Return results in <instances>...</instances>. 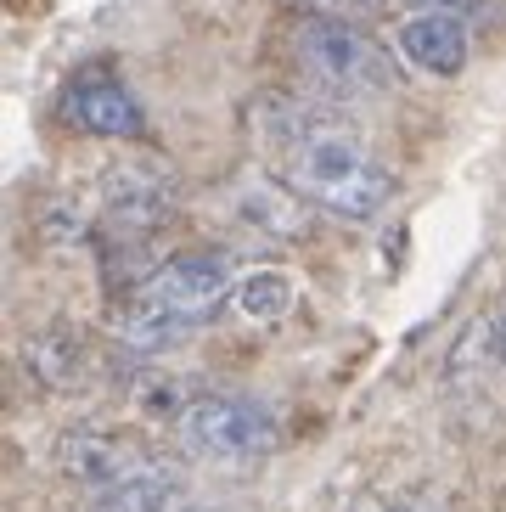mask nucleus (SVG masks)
<instances>
[{
    "mask_svg": "<svg viewBox=\"0 0 506 512\" xmlns=\"http://www.w3.org/2000/svg\"><path fill=\"white\" fill-rule=\"evenodd\" d=\"M248 124H253V141L265 152L270 175L287 192L304 197L310 209L332 214V220L372 226L377 214L400 197L394 169L321 102L265 96L248 113Z\"/></svg>",
    "mask_w": 506,
    "mask_h": 512,
    "instance_id": "nucleus-1",
    "label": "nucleus"
},
{
    "mask_svg": "<svg viewBox=\"0 0 506 512\" xmlns=\"http://www.w3.org/2000/svg\"><path fill=\"white\" fill-rule=\"evenodd\" d=\"M242 271L231 248H197V254H175L158 271L135 282L130 304L119 310V344L141 349H169L186 332H197L209 316H220L225 299H237Z\"/></svg>",
    "mask_w": 506,
    "mask_h": 512,
    "instance_id": "nucleus-2",
    "label": "nucleus"
},
{
    "mask_svg": "<svg viewBox=\"0 0 506 512\" xmlns=\"http://www.w3.org/2000/svg\"><path fill=\"white\" fill-rule=\"evenodd\" d=\"M293 62H298V74L327 96H383V91H394V62L377 46V34H366L355 17L310 12L293 29Z\"/></svg>",
    "mask_w": 506,
    "mask_h": 512,
    "instance_id": "nucleus-3",
    "label": "nucleus"
},
{
    "mask_svg": "<svg viewBox=\"0 0 506 512\" xmlns=\"http://www.w3.org/2000/svg\"><path fill=\"white\" fill-rule=\"evenodd\" d=\"M175 439L197 462H225V467H253L276 451V417L248 394H186L175 411Z\"/></svg>",
    "mask_w": 506,
    "mask_h": 512,
    "instance_id": "nucleus-4",
    "label": "nucleus"
},
{
    "mask_svg": "<svg viewBox=\"0 0 506 512\" xmlns=\"http://www.w3.org/2000/svg\"><path fill=\"white\" fill-rule=\"evenodd\" d=\"M57 456V473L74 479L79 490L102 496V490H124V484H147V479H180V462L164 456L158 445H147L130 428H96V422H79L68 434H57L51 445Z\"/></svg>",
    "mask_w": 506,
    "mask_h": 512,
    "instance_id": "nucleus-5",
    "label": "nucleus"
},
{
    "mask_svg": "<svg viewBox=\"0 0 506 512\" xmlns=\"http://www.w3.org/2000/svg\"><path fill=\"white\" fill-rule=\"evenodd\" d=\"M57 113L62 124H74L79 136H102V141H135L147 130V107L135 102V91L113 68H79L62 85Z\"/></svg>",
    "mask_w": 506,
    "mask_h": 512,
    "instance_id": "nucleus-6",
    "label": "nucleus"
},
{
    "mask_svg": "<svg viewBox=\"0 0 506 512\" xmlns=\"http://www.w3.org/2000/svg\"><path fill=\"white\" fill-rule=\"evenodd\" d=\"M175 181H169V169L158 164H113L96 186V209L102 220L119 237H152V231L164 226L169 214H175Z\"/></svg>",
    "mask_w": 506,
    "mask_h": 512,
    "instance_id": "nucleus-7",
    "label": "nucleus"
},
{
    "mask_svg": "<svg viewBox=\"0 0 506 512\" xmlns=\"http://www.w3.org/2000/svg\"><path fill=\"white\" fill-rule=\"evenodd\" d=\"M394 51L433 79H456L467 68V51H473L467 17L445 12V6H422V12H411L400 29H394Z\"/></svg>",
    "mask_w": 506,
    "mask_h": 512,
    "instance_id": "nucleus-8",
    "label": "nucleus"
},
{
    "mask_svg": "<svg viewBox=\"0 0 506 512\" xmlns=\"http://www.w3.org/2000/svg\"><path fill=\"white\" fill-rule=\"evenodd\" d=\"M23 366H29V377L40 389H57V394H74L96 383V349L68 321H51V327L29 332L23 338Z\"/></svg>",
    "mask_w": 506,
    "mask_h": 512,
    "instance_id": "nucleus-9",
    "label": "nucleus"
},
{
    "mask_svg": "<svg viewBox=\"0 0 506 512\" xmlns=\"http://www.w3.org/2000/svg\"><path fill=\"white\" fill-rule=\"evenodd\" d=\"M85 512H214L209 501H197L180 479H147V484H124V490H102L90 496Z\"/></svg>",
    "mask_w": 506,
    "mask_h": 512,
    "instance_id": "nucleus-10",
    "label": "nucleus"
},
{
    "mask_svg": "<svg viewBox=\"0 0 506 512\" xmlns=\"http://www.w3.org/2000/svg\"><path fill=\"white\" fill-rule=\"evenodd\" d=\"M231 304H237L242 321H253V327H276V321L293 310V276L259 271V276H248V282L237 287V299Z\"/></svg>",
    "mask_w": 506,
    "mask_h": 512,
    "instance_id": "nucleus-11",
    "label": "nucleus"
},
{
    "mask_svg": "<svg viewBox=\"0 0 506 512\" xmlns=\"http://www.w3.org/2000/svg\"><path fill=\"white\" fill-rule=\"evenodd\" d=\"M293 6H304V12H327V17H372V12H383L388 0H293Z\"/></svg>",
    "mask_w": 506,
    "mask_h": 512,
    "instance_id": "nucleus-12",
    "label": "nucleus"
},
{
    "mask_svg": "<svg viewBox=\"0 0 506 512\" xmlns=\"http://www.w3.org/2000/svg\"><path fill=\"white\" fill-rule=\"evenodd\" d=\"M490 349H495V361L506 366V304L495 310V321H490Z\"/></svg>",
    "mask_w": 506,
    "mask_h": 512,
    "instance_id": "nucleus-13",
    "label": "nucleus"
}]
</instances>
